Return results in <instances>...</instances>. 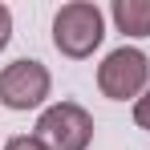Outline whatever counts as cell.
Returning <instances> with one entry per match:
<instances>
[{"label":"cell","mask_w":150,"mask_h":150,"mask_svg":"<svg viewBox=\"0 0 150 150\" xmlns=\"http://www.w3.org/2000/svg\"><path fill=\"white\" fill-rule=\"evenodd\" d=\"M8 41H12V8L0 4V53L8 49Z\"/></svg>","instance_id":"cell-8"},{"label":"cell","mask_w":150,"mask_h":150,"mask_svg":"<svg viewBox=\"0 0 150 150\" xmlns=\"http://www.w3.org/2000/svg\"><path fill=\"white\" fill-rule=\"evenodd\" d=\"M134 122H138V130H146V134H150V89L134 101Z\"/></svg>","instance_id":"cell-7"},{"label":"cell","mask_w":150,"mask_h":150,"mask_svg":"<svg viewBox=\"0 0 150 150\" xmlns=\"http://www.w3.org/2000/svg\"><path fill=\"white\" fill-rule=\"evenodd\" d=\"M4 150H49L37 134H12L8 142H4Z\"/></svg>","instance_id":"cell-6"},{"label":"cell","mask_w":150,"mask_h":150,"mask_svg":"<svg viewBox=\"0 0 150 150\" xmlns=\"http://www.w3.org/2000/svg\"><path fill=\"white\" fill-rule=\"evenodd\" d=\"M33 134L49 150H89L93 146V114L81 101H53L41 110Z\"/></svg>","instance_id":"cell-4"},{"label":"cell","mask_w":150,"mask_h":150,"mask_svg":"<svg viewBox=\"0 0 150 150\" xmlns=\"http://www.w3.org/2000/svg\"><path fill=\"white\" fill-rule=\"evenodd\" d=\"M98 89L110 101H138L150 89V57L138 45H118L98 65Z\"/></svg>","instance_id":"cell-2"},{"label":"cell","mask_w":150,"mask_h":150,"mask_svg":"<svg viewBox=\"0 0 150 150\" xmlns=\"http://www.w3.org/2000/svg\"><path fill=\"white\" fill-rule=\"evenodd\" d=\"M110 16H114L118 33L130 37V41L150 37V0H114L110 4Z\"/></svg>","instance_id":"cell-5"},{"label":"cell","mask_w":150,"mask_h":150,"mask_svg":"<svg viewBox=\"0 0 150 150\" xmlns=\"http://www.w3.org/2000/svg\"><path fill=\"white\" fill-rule=\"evenodd\" d=\"M49 93H53V73L37 57H16L0 69V105L12 114L41 110L49 101Z\"/></svg>","instance_id":"cell-3"},{"label":"cell","mask_w":150,"mask_h":150,"mask_svg":"<svg viewBox=\"0 0 150 150\" xmlns=\"http://www.w3.org/2000/svg\"><path fill=\"white\" fill-rule=\"evenodd\" d=\"M105 41V12L93 0H69L53 12V49L69 61L93 57Z\"/></svg>","instance_id":"cell-1"}]
</instances>
